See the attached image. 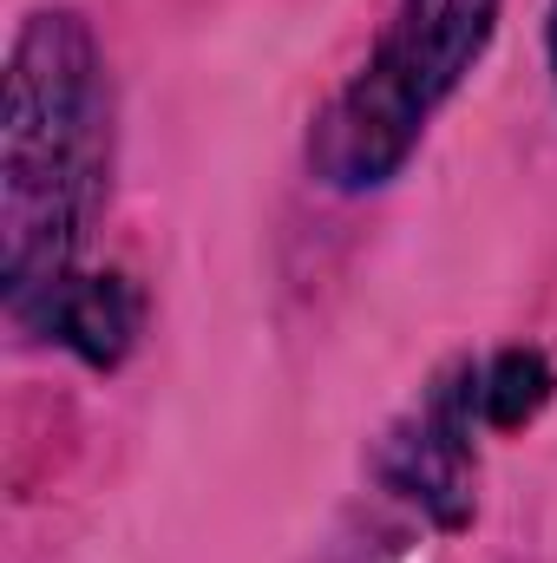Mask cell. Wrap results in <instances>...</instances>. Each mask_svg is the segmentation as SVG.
I'll use <instances>...</instances> for the list:
<instances>
[{"instance_id": "cell-2", "label": "cell", "mask_w": 557, "mask_h": 563, "mask_svg": "<svg viewBox=\"0 0 557 563\" xmlns=\"http://www.w3.org/2000/svg\"><path fill=\"white\" fill-rule=\"evenodd\" d=\"M499 0H401L374 59L315 119L308 164L335 190H374L414 157L426 119L492 46Z\"/></svg>"}, {"instance_id": "cell-1", "label": "cell", "mask_w": 557, "mask_h": 563, "mask_svg": "<svg viewBox=\"0 0 557 563\" xmlns=\"http://www.w3.org/2000/svg\"><path fill=\"white\" fill-rule=\"evenodd\" d=\"M112 151L106 66L79 13L46 7L20 26L0 119V276L26 321L73 276V250L99 210Z\"/></svg>"}, {"instance_id": "cell-3", "label": "cell", "mask_w": 557, "mask_h": 563, "mask_svg": "<svg viewBox=\"0 0 557 563\" xmlns=\"http://www.w3.org/2000/svg\"><path fill=\"white\" fill-rule=\"evenodd\" d=\"M26 321L46 328V334H59L79 361L119 367L132 354V334H139V295H132L125 276H79L73 269Z\"/></svg>"}, {"instance_id": "cell-4", "label": "cell", "mask_w": 557, "mask_h": 563, "mask_svg": "<svg viewBox=\"0 0 557 563\" xmlns=\"http://www.w3.org/2000/svg\"><path fill=\"white\" fill-rule=\"evenodd\" d=\"M557 374L538 347H505L492 367H479V413L492 426H525L551 400Z\"/></svg>"}, {"instance_id": "cell-5", "label": "cell", "mask_w": 557, "mask_h": 563, "mask_svg": "<svg viewBox=\"0 0 557 563\" xmlns=\"http://www.w3.org/2000/svg\"><path fill=\"white\" fill-rule=\"evenodd\" d=\"M551 73H557V7H551Z\"/></svg>"}]
</instances>
